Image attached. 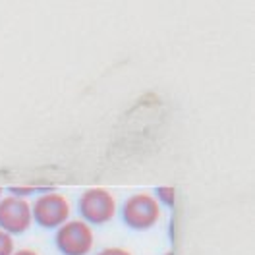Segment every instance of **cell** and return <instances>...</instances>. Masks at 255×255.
<instances>
[{
	"mask_svg": "<svg viewBox=\"0 0 255 255\" xmlns=\"http://www.w3.org/2000/svg\"><path fill=\"white\" fill-rule=\"evenodd\" d=\"M164 255H174V252H166Z\"/></svg>",
	"mask_w": 255,
	"mask_h": 255,
	"instance_id": "10",
	"label": "cell"
},
{
	"mask_svg": "<svg viewBox=\"0 0 255 255\" xmlns=\"http://www.w3.org/2000/svg\"><path fill=\"white\" fill-rule=\"evenodd\" d=\"M97 255H133L129 250L126 248H105V250H101Z\"/></svg>",
	"mask_w": 255,
	"mask_h": 255,
	"instance_id": "8",
	"label": "cell"
},
{
	"mask_svg": "<svg viewBox=\"0 0 255 255\" xmlns=\"http://www.w3.org/2000/svg\"><path fill=\"white\" fill-rule=\"evenodd\" d=\"M122 219L131 230H149L162 219V205L155 199L153 193L139 191L124 201Z\"/></svg>",
	"mask_w": 255,
	"mask_h": 255,
	"instance_id": "1",
	"label": "cell"
},
{
	"mask_svg": "<svg viewBox=\"0 0 255 255\" xmlns=\"http://www.w3.org/2000/svg\"><path fill=\"white\" fill-rule=\"evenodd\" d=\"M0 199H2V188H0Z\"/></svg>",
	"mask_w": 255,
	"mask_h": 255,
	"instance_id": "11",
	"label": "cell"
},
{
	"mask_svg": "<svg viewBox=\"0 0 255 255\" xmlns=\"http://www.w3.org/2000/svg\"><path fill=\"white\" fill-rule=\"evenodd\" d=\"M78 211L81 221L87 224H107L118 213V201L114 193L105 188H89L78 199Z\"/></svg>",
	"mask_w": 255,
	"mask_h": 255,
	"instance_id": "4",
	"label": "cell"
},
{
	"mask_svg": "<svg viewBox=\"0 0 255 255\" xmlns=\"http://www.w3.org/2000/svg\"><path fill=\"white\" fill-rule=\"evenodd\" d=\"M33 213L31 201L19 195H2L0 199V230L8 232L10 236L23 234L31 228Z\"/></svg>",
	"mask_w": 255,
	"mask_h": 255,
	"instance_id": "5",
	"label": "cell"
},
{
	"mask_svg": "<svg viewBox=\"0 0 255 255\" xmlns=\"http://www.w3.org/2000/svg\"><path fill=\"white\" fill-rule=\"evenodd\" d=\"M14 252H16L14 236H10L8 232L0 230V255H12Z\"/></svg>",
	"mask_w": 255,
	"mask_h": 255,
	"instance_id": "7",
	"label": "cell"
},
{
	"mask_svg": "<svg viewBox=\"0 0 255 255\" xmlns=\"http://www.w3.org/2000/svg\"><path fill=\"white\" fill-rule=\"evenodd\" d=\"M155 199L159 201L160 205L172 207L176 201V190L172 186H159V188L155 190Z\"/></svg>",
	"mask_w": 255,
	"mask_h": 255,
	"instance_id": "6",
	"label": "cell"
},
{
	"mask_svg": "<svg viewBox=\"0 0 255 255\" xmlns=\"http://www.w3.org/2000/svg\"><path fill=\"white\" fill-rule=\"evenodd\" d=\"M31 213L33 223L47 230H56L72 219V203L60 191H45L31 203Z\"/></svg>",
	"mask_w": 255,
	"mask_h": 255,
	"instance_id": "2",
	"label": "cell"
},
{
	"mask_svg": "<svg viewBox=\"0 0 255 255\" xmlns=\"http://www.w3.org/2000/svg\"><path fill=\"white\" fill-rule=\"evenodd\" d=\"M54 246L62 255H89L95 246L91 224L81 219H70L54 232Z\"/></svg>",
	"mask_w": 255,
	"mask_h": 255,
	"instance_id": "3",
	"label": "cell"
},
{
	"mask_svg": "<svg viewBox=\"0 0 255 255\" xmlns=\"http://www.w3.org/2000/svg\"><path fill=\"white\" fill-rule=\"evenodd\" d=\"M12 255H41L37 250H31V248H21V250H16Z\"/></svg>",
	"mask_w": 255,
	"mask_h": 255,
	"instance_id": "9",
	"label": "cell"
}]
</instances>
